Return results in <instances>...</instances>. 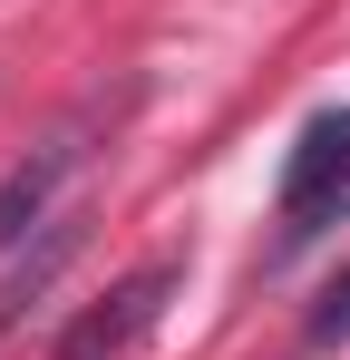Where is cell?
Instances as JSON below:
<instances>
[{
  "mask_svg": "<svg viewBox=\"0 0 350 360\" xmlns=\"http://www.w3.org/2000/svg\"><path fill=\"white\" fill-rule=\"evenodd\" d=\"M311 341H350V273L321 292V311H311Z\"/></svg>",
  "mask_w": 350,
  "mask_h": 360,
  "instance_id": "5",
  "label": "cell"
},
{
  "mask_svg": "<svg viewBox=\"0 0 350 360\" xmlns=\"http://www.w3.org/2000/svg\"><path fill=\"white\" fill-rule=\"evenodd\" d=\"M341 214H350V108H321L283 166V243H311Z\"/></svg>",
  "mask_w": 350,
  "mask_h": 360,
  "instance_id": "3",
  "label": "cell"
},
{
  "mask_svg": "<svg viewBox=\"0 0 350 360\" xmlns=\"http://www.w3.org/2000/svg\"><path fill=\"white\" fill-rule=\"evenodd\" d=\"M68 253H78V214H58L49 234H39V253H30V263H20V273L0 283V331H10V321H20V311H30V302L58 283V263H68Z\"/></svg>",
  "mask_w": 350,
  "mask_h": 360,
  "instance_id": "4",
  "label": "cell"
},
{
  "mask_svg": "<svg viewBox=\"0 0 350 360\" xmlns=\"http://www.w3.org/2000/svg\"><path fill=\"white\" fill-rule=\"evenodd\" d=\"M175 292H185V263H175V253L136 263L117 292H98L78 321H68V331H58V360H127L146 331H156V321H166V302H175Z\"/></svg>",
  "mask_w": 350,
  "mask_h": 360,
  "instance_id": "2",
  "label": "cell"
},
{
  "mask_svg": "<svg viewBox=\"0 0 350 360\" xmlns=\"http://www.w3.org/2000/svg\"><path fill=\"white\" fill-rule=\"evenodd\" d=\"M98 136H108V98H88L78 117H58L10 176H0V253H20L30 234H49L58 224V195L98 166Z\"/></svg>",
  "mask_w": 350,
  "mask_h": 360,
  "instance_id": "1",
  "label": "cell"
}]
</instances>
